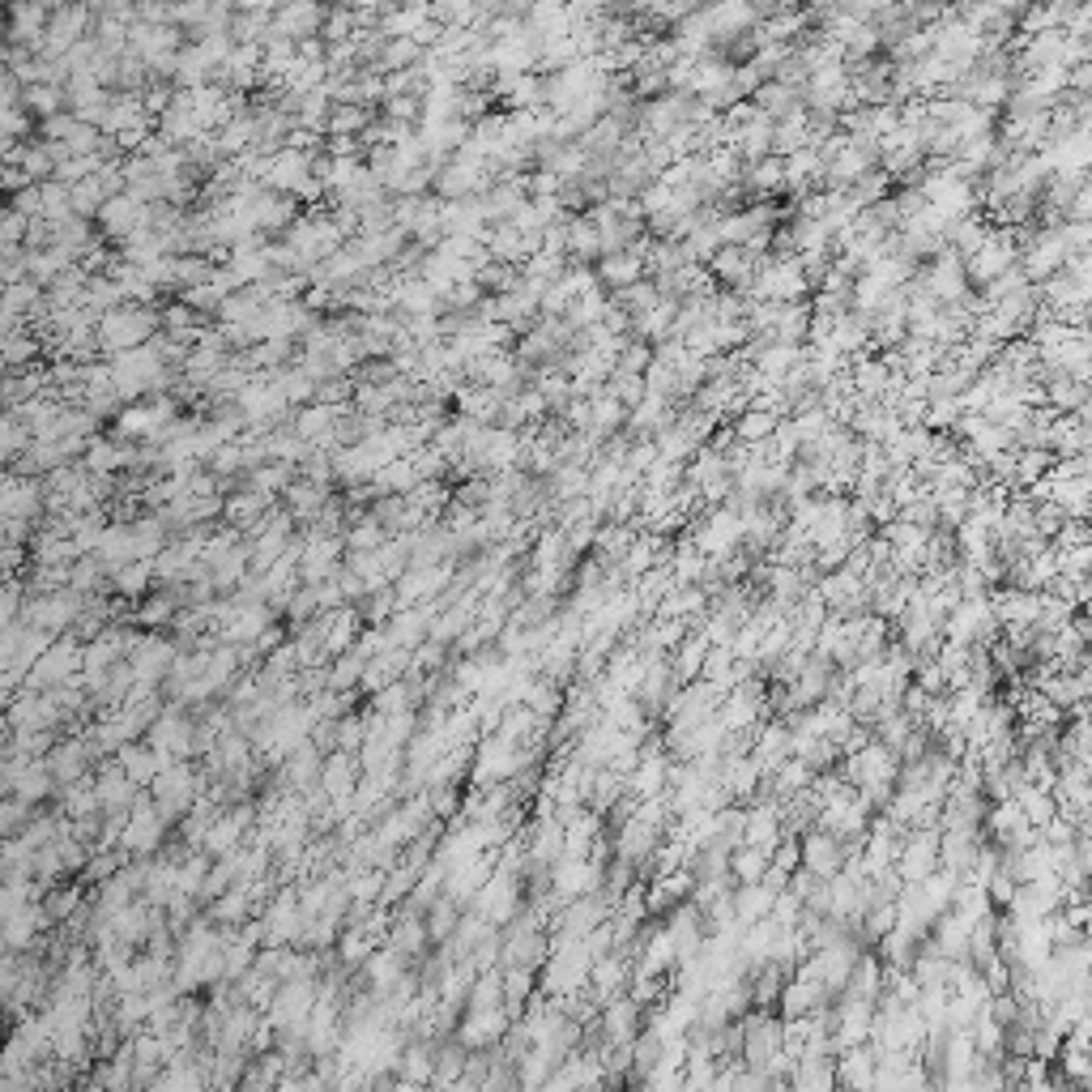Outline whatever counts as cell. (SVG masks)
<instances>
[{
	"mask_svg": "<svg viewBox=\"0 0 1092 1092\" xmlns=\"http://www.w3.org/2000/svg\"><path fill=\"white\" fill-rule=\"evenodd\" d=\"M679 649H682V653L675 658V679L687 682V679H696V675H704V658H708V645H704V640L696 636V640H687V645L679 640Z\"/></svg>",
	"mask_w": 1092,
	"mask_h": 1092,
	"instance_id": "bcb514c9",
	"label": "cell"
},
{
	"mask_svg": "<svg viewBox=\"0 0 1092 1092\" xmlns=\"http://www.w3.org/2000/svg\"><path fill=\"white\" fill-rule=\"evenodd\" d=\"M871 1054L867 1050H854V1054H845L841 1063H836V1080L841 1084H875V1071H871Z\"/></svg>",
	"mask_w": 1092,
	"mask_h": 1092,
	"instance_id": "f6af8a7d",
	"label": "cell"
},
{
	"mask_svg": "<svg viewBox=\"0 0 1092 1092\" xmlns=\"http://www.w3.org/2000/svg\"><path fill=\"white\" fill-rule=\"evenodd\" d=\"M81 887L77 884H61V887H48V896H43V909H48V918L61 926V922H68L77 909H81Z\"/></svg>",
	"mask_w": 1092,
	"mask_h": 1092,
	"instance_id": "60d3db41",
	"label": "cell"
},
{
	"mask_svg": "<svg viewBox=\"0 0 1092 1092\" xmlns=\"http://www.w3.org/2000/svg\"><path fill=\"white\" fill-rule=\"evenodd\" d=\"M550 887L559 900H576L585 892L602 887V862L598 858H559L550 867Z\"/></svg>",
	"mask_w": 1092,
	"mask_h": 1092,
	"instance_id": "5bb4252c",
	"label": "cell"
},
{
	"mask_svg": "<svg viewBox=\"0 0 1092 1092\" xmlns=\"http://www.w3.org/2000/svg\"><path fill=\"white\" fill-rule=\"evenodd\" d=\"M273 380H277V389L286 393V402H290V406H308V402L316 398V385H321L308 367H277V372H273Z\"/></svg>",
	"mask_w": 1092,
	"mask_h": 1092,
	"instance_id": "74e56055",
	"label": "cell"
},
{
	"mask_svg": "<svg viewBox=\"0 0 1092 1092\" xmlns=\"http://www.w3.org/2000/svg\"><path fill=\"white\" fill-rule=\"evenodd\" d=\"M568 252L576 261H589V257H602V235H598V222L585 213V218H572L568 222Z\"/></svg>",
	"mask_w": 1092,
	"mask_h": 1092,
	"instance_id": "ab89813d",
	"label": "cell"
},
{
	"mask_svg": "<svg viewBox=\"0 0 1092 1092\" xmlns=\"http://www.w3.org/2000/svg\"><path fill=\"white\" fill-rule=\"evenodd\" d=\"M22 103H26V112H30L35 120H48V116L68 112V90L65 86H56V81H39V86H26Z\"/></svg>",
	"mask_w": 1092,
	"mask_h": 1092,
	"instance_id": "d6a6232c",
	"label": "cell"
},
{
	"mask_svg": "<svg viewBox=\"0 0 1092 1092\" xmlns=\"http://www.w3.org/2000/svg\"><path fill=\"white\" fill-rule=\"evenodd\" d=\"M658 538H636V543L627 546V555L619 559V568L627 572V576H645L653 563H658Z\"/></svg>",
	"mask_w": 1092,
	"mask_h": 1092,
	"instance_id": "ee69618b",
	"label": "cell"
},
{
	"mask_svg": "<svg viewBox=\"0 0 1092 1092\" xmlns=\"http://www.w3.org/2000/svg\"><path fill=\"white\" fill-rule=\"evenodd\" d=\"M94 785H99L103 811H129V807L136 803V794H141V785H136L133 777L125 772V764H120V759H103V768H99Z\"/></svg>",
	"mask_w": 1092,
	"mask_h": 1092,
	"instance_id": "ac0fdd59",
	"label": "cell"
},
{
	"mask_svg": "<svg viewBox=\"0 0 1092 1092\" xmlns=\"http://www.w3.org/2000/svg\"><path fill=\"white\" fill-rule=\"evenodd\" d=\"M30 444H35V431L26 427V418H22L17 410H9V414H4V457H9V466H13Z\"/></svg>",
	"mask_w": 1092,
	"mask_h": 1092,
	"instance_id": "b9f144b4",
	"label": "cell"
},
{
	"mask_svg": "<svg viewBox=\"0 0 1092 1092\" xmlns=\"http://www.w3.org/2000/svg\"><path fill=\"white\" fill-rule=\"evenodd\" d=\"M86 666V640H77L73 632H65L26 675V687L30 691H48V687H61V682H73Z\"/></svg>",
	"mask_w": 1092,
	"mask_h": 1092,
	"instance_id": "277c9868",
	"label": "cell"
},
{
	"mask_svg": "<svg viewBox=\"0 0 1092 1092\" xmlns=\"http://www.w3.org/2000/svg\"><path fill=\"white\" fill-rule=\"evenodd\" d=\"M363 781V764H359V751H334L325 755V768H321V790L329 803H338V811H350L354 803V790Z\"/></svg>",
	"mask_w": 1092,
	"mask_h": 1092,
	"instance_id": "30bf717a",
	"label": "cell"
},
{
	"mask_svg": "<svg viewBox=\"0 0 1092 1092\" xmlns=\"http://www.w3.org/2000/svg\"><path fill=\"white\" fill-rule=\"evenodd\" d=\"M99 231L107 235V239H116V244H125V239H133L136 231H145L150 226V202H141L133 197L129 188L125 193H116V197H107V205L99 209Z\"/></svg>",
	"mask_w": 1092,
	"mask_h": 1092,
	"instance_id": "9c48e42d",
	"label": "cell"
},
{
	"mask_svg": "<svg viewBox=\"0 0 1092 1092\" xmlns=\"http://www.w3.org/2000/svg\"><path fill=\"white\" fill-rule=\"evenodd\" d=\"M150 581H158L154 559H133V563L112 568V589H116L125 602H141V598L150 594Z\"/></svg>",
	"mask_w": 1092,
	"mask_h": 1092,
	"instance_id": "83f0119b",
	"label": "cell"
},
{
	"mask_svg": "<svg viewBox=\"0 0 1092 1092\" xmlns=\"http://www.w3.org/2000/svg\"><path fill=\"white\" fill-rule=\"evenodd\" d=\"M627 785H632L636 798H658L662 785H666V759H662L658 751H645L640 764L627 772Z\"/></svg>",
	"mask_w": 1092,
	"mask_h": 1092,
	"instance_id": "4dcf8cb0",
	"label": "cell"
},
{
	"mask_svg": "<svg viewBox=\"0 0 1092 1092\" xmlns=\"http://www.w3.org/2000/svg\"><path fill=\"white\" fill-rule=\"evenodd\" d=\"M99 759L90 755L86 748V739L77 734V739H61L56 748L48 751V768H52V777H56V785H73V781H81V777H90V768H94Z\"/></svg>",
	"mask_w": 1092,
	"mask_h": 1092,
	"instance_id": "2e32d148",
	"label": "cell"
},
{
	"mask_svg": "<svg viewBox=\"0 0 1092 1092\" xmlns=\"http://www.w3.org/2000/svg\"><path fill=\"white\" fill-rule=\"evenodd\" d=\"M202 785H205V772H197L188 759H171L158 777H154V785H150V798H154V807L162 811L167 823H180V819L188 816L193 807H197V798H202Z\"/></svg>",
	"mask_w": 1092,
	"mask_h": 1092,
	"instance_id": "3957f363",
	"label": "cell"
},
{
	"mask_svg": "<svg viewBox=\"0 0 1092 1092\" xmlns=\"http://www.w3.org/2000/svg\"><path fill=\"white\" fill-rule=\"evenodd\" d=\"M43 504H48V482L26 478V474H9L4 495H0L4 521H39V517H43Z\"/></svg>",
	"mask_w": 1092,
	"mask_h": 1092,
	"instance_id": "4fadbf2b",
	"label": "cell"
},
{
	"mask_svg": "<svg viewBox=\"0 0 1092 1092\" xmlns=\"http://www.w3.org/2000/svg\"><path fill=\"white\" fill-rule=\"evenodd\" d=\"M632 543H636V534H632L627 525H607V530H598V550H602V559H623Z\"/></svg>",
	"mask_w": 1092,
	"mask_h": 1092,
	"instance_id": "f907efd6",
	"label": "cell"
},
{
	"mask_svg": "<svg viewBox=\"0 0 1092 1092\" xmlns=\"http://www.w3.org/2000/svg\"><path fill=\"white\" fill-rule=\"evenodd\" d=\"M768 431H777V414H764V410H755V414H743V422H739V435L743 440H764Z\"/></svg>",
	"mask_w": 1092,
	"mask_h": 1092,
	"instance_id": "db71d44e",
	"label": "cell"
},
{
	"mask_svg": "<svg viewBox=\"0 0 1092 1092\" xmlns=\"http://www.w3.org/2000/svg\"><path fill=\"white\" fill-rule=\"evenodd\" d=\"M640 273H645V248H619L611 257H602V265H598V277L614 290L640 282Z\"/></svg>",
	"mask_w": 1092,
	"mask_h": 1092,
	"instance_id": "f1b7e54d",
	"label": "cell"
},
{
	"mask_svg": "<svg viewBox=\"0 0 1092 1092\" xmlns=\"http://www.w3.org/2000/svg\"><path fill=\"white\" fill-rule=\"evenodd\" d=\"M636 1016H640V1003L632 994H619L611 1003H602V1037H607V1045H632L636 1041Z\"/></svg>",
	"mask_w": 1092,
	"mask_h": 1092,
	"instance_id": "44dd1931",
	"label": "cell"
},
{
	"mask_svg": "<svg viewBox=\"0 0 1092 1092\" xmlns=\"http://www.w3.org/2000/svg\"><path fill=\"white\" fill-rule=\"evenodd\" d=\"M162 329V316L150 308V303H120L112 312H103L99 321V346L107 354H120V350H133V346H145V341L158 338Z\"/></svg>",
	"mask_w": 1092,
	"mask_h": 1092,
	"instance_id": "7a4b0ae2",
	"label": "cell"
},
{
	"mask_svg": "<svg viewBox=\"0 0 1092 1092\" xmlns=\"http://www.w3.org/2000/svg\"><path fill=\"white\" fill-rule=\"evenodd\" d=\"M257 913V905H252V892H248V884H235V887H226L222 896H213L209 900V922H218V926H239V922H248Z\"/></svg>",
	"mask_w": 1092,
	"mask_h": 1092,
	"instance_id": "4316f807",
	"label": "cell"
},
{
	"mask_svg": "<svg viewBox=\"0 0 1092 1092\" xmlns=\"http://www.w3.org/2000/svg\"><path fill=\"white\" fill-rule=\"evenodd\" d=\"M713 273H717V277H730V282L748 277V273H751V252H739V244L722 248V252L713 257ZM748 282H751V277H748Z\"/></svg>",
	"mask_w": 1092,
	"mask_h": 1092,
	"instance_id": "c3c4849f",
	"label": "cell"
},
{
	"mask_svg": "<svg viewBox=\"0 0 1092 1092\" xmlns=\"http://www.w3.org/2000/svg\"><path fill=\"white\" fill-rule=\"evenodd\" d=\"M627 977H632V968H627V955H598L594 960V973H589V990L598 994V1003H611L619 999L623 990H627Z\"/></svg>",
	"mask_w": 1092,
	"mask_h": 1092,
	"instance_id": "7402d4cb",
	"label": "cell"
},
{
	"mask_svg": "<svg viewBox=\"0 0 1092 1092\" xmlns=\"http://www.w3.org/2000/svg\"><path fill=\"white\" fill-rule=\"evenodd\" d=\"M422 61V43L414 39V35H385V43H380V56H376V68L380 73H393V68H414Z\"/></svg>",
	"mask_w": 1092,
	"mask_h": 1092,
	"instance_id": "e575fe53",
	"label": "cell"
},
{
	"mask_svg": "<svg viewBox=\"0 0 1092 1092\" xmlns=\"http://www.w3.org/2000/svg\"><path fill=\"white\" fill-rule=\"evenodd\" d=\"M94 35V13H90V4L86 0H73V4H61L56 13H52V22H48V56H68L81 39H90Z\"/></svg>",
	"mask_w": 1092,
	"mask_h": 1092,
	"instance_id": "ba28073f",
	"label": "cell"
},
{
	"mask_svg": "<svg viewBox=\"0 0 1092 1092\" xmlns=\"http://www.w3.org/2000/svg\"><path fill=\"white\" fill-rule=\"evenodd\" d=\"M367 743V713H350L338 722V748L341 751H363Z\"/></svg>",
	"mask_w": 1092,
	"mask_h": 1092,
	"instance_id": "681fc988",
	"label": "cell"
},
{
	"mask_svg": "<svg viewBox=\"0 0 1092 1092\" xmlns=\"http://www.w3.org/2000/svg\"><path fill=\"white\" fill-rule=\"evenodd\" d=\"M35 816H39L35 803H26V798H17V794H4V807H0V828H4V836H22Z\"/></svg>",
	"mask_w": 1092,
	"mask_h": 1092,
	"instance_id": "7bdbcfd3",
	"label": "cell"
},
{
	"mask_svg": "<svg viewBox=\"0 0 1092 1092\" xmlns=\"http://www.w3.org/2000/svg\"><path fill=\"white\" fill-rule=\"evenodd\" d=\"M372 125H376V120H372V107H363V103H334V107H329V125H325V133L329 136H363Z\"/></svg>",
	"mask_w": 1092,
	"mask_h": 1092,
	"instance_id": "836d02e7",
	"label": "cell"
},
{
	"mask_svg": "<svg viewBox=\"0 0 1092 1092\" xmlns=\"http://www.w3.org/2000/svg\"><path fill=\"white\" fill-rule=\"evenodd\" d=\"M35 354H39L35 329H30V334H22V329L4 334V363H9V367H26V363H35Z\"/></svg>",
	"mask_w": 1092,
	"mask_h": 1092,
	"instance_id": "7dc6e473",
	"label": "cell"
},
{
	"mask_svg": "<svg viewBox=\"0 0 1092 1092\" xmlns=\"http://www.w3.org/2000/svg\"><path fill=\"white\" fill-rule=\"evenodd\" d=\"M363 977H367V986H372L376 994H389V990L406 977V955L385 944L380 952H372L367 960H363Z\"/></svg>",
	"mask_w": 1092,
	"mask_h": 1092,
	"instance_id": "cb8c5ba5",
	"label": "cell"
},
{
	"mask_svg": "<svg viewBox=\"0 0 1092 1092\" xmlns=\"http://www.w3.org/2000/svg\"><path fill=\"white\" fill-rule=\"evenodd\" d=\"M56 794H61V811H65L68 819L99 816V811H103V798H99L94 777H81V781H73V785H61Z\"/></svg>",
	"mask_w": 1092,
	"mask_h": 1092,
	"instance_id": "1f68e13d",
	"label": "cell"
},
{
	"mask_svg": "<svg viewBox=\"0 0 1092 1092\" xmlns=\"http://www.w3.org/2000/svg\"><path fill=\"white\" fill-rule=\"evenodd\" d=\"M112 585V568L90 550V555H77V563H73V589L77 594H103Z\"/></svg>",
	"mask_w": 1092,
	"mask_h": 1092,
	"instance_id": "8d00e7d4",
	"label": "cell"
},
{
	"mask_svg": "<svg viewBox=\"0 0 1092 1092\" xmlns=\"http://www.w3.org/2000/svg\"><path fill=\"white\" fill-rule=\"evenodd\" d=\"M252 823H257V807L244 798L239 807H222V816L213 819V828H209V836H205V854L209 858H222V854H231V849H239L244 845V836L252 832Z\"/></svg>",
	"mask_w": 1092,
	"mask_h": 1092,
	"instance_id": "7c38bea8",
	"label": "cell"
},
{
	"mask_svg": "<svg viewBox=\"0 0 1092 1092\" xmlns=\"http://www.w3.org/2000/svg\"><path fill=\"white\" fill-rule=\"evenodd\" d=\"M107 568H120V563H133L136 559V525L133 521H116V525H107V534H103V543L94 550Z\"/></svg>",
	"mask_w": 1092,
	"mask_h": 1092,
	"instance_id": "f546056e",
	"label": "cell"
},
{
	"mask_svg": "<svg viewBox=\"0 0 1092 1092\" xmlns=\"http://www.w3.org/2000/svg\"><path fill=\"white\" fill-rule=\"evenodd\" d=\"M457 922H461V905L448 892L427 905V935H431V944H448L453 931H457Z\"/></svg>",
	"mask_w": 1092,
	"mask_h": 1092,
	"instance_id": "d590c367",
	"label": "cell"
},
{
	"mask_svg": "<svg viewBox=\"0 0 1092 1092\" xmlns=\"http://www.w3.org/2000/svg\"><path fill=\"white\" fill-rule=\"evenodd\" d=\"M277 645H286V640H282V627H277V623H273V627H265V632H261V636L252 640V649H257V653H273Z\"/></svg>",
	"mask_w": 1092,
	"mask_h": 1092,
	"instance_id": "9f6ffc18",
	"label": "cell"
},
{
	"mask_svg": "<svg viewBox=\"0 0 1092 1092\" xmlns=\"http://www.w3.org/2000/svg\"><path fill=\"white\" fill-rule=\"evenodd\" d=\"M167 828H171V823H167L162 811L154 807L150 790H141V794H136V803L129 807V823H125V832H120V849H125V854H133V858H150V854H158V849H162Z\"/></svg>",
	"mask_w": 1092,
	"mask_h": 1092,
	"instance_id": "8992f818",
	"label": "cell"
},
{
	"mask_svg": "<svg viewBox=\"0 0 1092 1092\" xmlns=\"http://www.w3.org/2000/svg\"><path fill=\"white\" fill-rule=\"evenodd\" d=\"M431 1076H435V1045L427 1037L406 1041L398 1058V1084H431Z\"/></svg>",
	"mask_w": 1092,
	"mask_h": 1092,
	"instance_id": "d4e9b609",
	"label": "cell"
},
{
	"mask_svg": "<svg viewBox=\"0 0 1092 1092\" xmlns=\"http://www.w3.org/2000/svg\"><path fill=\"white\" fill-rule=\"evenodd\" d=\"M900 880L905 884H922V880H931L935 875V867H939V841L926 832V836H913L909 845H900Z\"/></svg>",
	"mask_w": 1092,
	"mask_h": 1092,
	"instance_id": "ffe728a7",
	"label": "cell"
},
{
	"mask_svg": "<svg viewBox=\"0 0 1092 1092\" xmlns=\"http://www.w3.org/2000/svg\"><path fill=\"white\" fill-rule=\"evenodd\" d=\"M849 862V854L841 849V841H836V832H828V828H819L811 832L807 841H803V867L819 875V880H832L841 867Z\"/></svg>",
	"mask_w": 1092,
	"mask_h": 1092,
	"instance_id": "d6986e66",
	"label": "cell"
},
{
	"mask_svg": "<svg viewBox=\"0 0 1092 1092\" xmlns=\"http://www.w3.org/2000/svg\"><path fill=\"white\" fill-rule=\"evenodd\" d=\"M226 944H231L226 926L197 918L176 944V990L197 994L205 986H218L226 977Z\"/></svg>",
	"mask_w": 1092,
	"mask_h": 1092,
	"instance_id": "6da1fadb",
	"label": "cell"
},
{
	"mask_svg": "<svg viewBox=\"0 0 1092 1092\" xmlns=\"http://www.w3.org/2000/svg\"><path fill=\"white\" fill-rule=\"evenodd\" d=\"M270 508H273V495L257 491V486H239V491H231V495H226L222 517H226L235 530H248V525H252V521H261Z\"/></svg>",
	"mask_w": 1092,
	"mask_h": 1092,
	"instance_id": "484cf974",
	"label": "cell"
},
{
	"mask_svg": "<svg viewBox=\"0 0 1092 1092\" xmlns=\"http://www.w3.org/2000/svg\"><path fill=\"white\" fill-rule=\"evenodd\" d=\"M321 768H325V751H321V743H316V739H303L299 748L282 759V781H286L295 794H312V790H321Z\"/></svg>",
	"mask_w": 1092,
	"mask_h": 1092,
	"instance_id": "9a60e30c",
	"label": "cell"
},
{
	"mask_svg": "<svg viewBox=\"0 0 1092 1092\" xmlns=\"http://www.w3.org/2000/svg\"><path fill=\"white\" fill-rule=\"evenodd\" d=\"M30 222H35V218H26V213H17V209L4 213V252H22V244H26V235H30Z\"/></svg>",
	"mask_w": 1092,
	"mask_h": 1092,
	"instance_id": "816d5d0a",
	"label": "cell"
},
{
	"mask_svg": "<svg viewBox=\"0 0 1092 1092\" xmlns=\"http://www.w3.org/2000/svg\"><path fill=\"white\" fill-rule=\"evenodd\" d=\"M26 563V546L22 543H4V568H9V576H17V568Z\"/></svg>",
	"mask_w": 1092,
	"mask_h": 1092,
	"instance_id": "6f0895ef",
	"label": "cell"
},
{
	"mask_svg": "<svg viewBox=\"0 0 1092 1092\" xmlns=\"http://www.w3.org/2000/svg\"><path fill=\"white\" fill-rule=\"evenodd\" d=\"M325 17H329V9L321 0H282L273 9V30L282 39L303 43V39H316L325 30Z\"/></svg>",
	"mask_w": 1092,
	"mask_h": 1092,
	"instance_id": "8fae6325",
	"label": "cell"
},
{
	"mask_svg": "<svg viewBox=\"0 0 1092 1092\" xmlns=\"http://www.w3.org/2000/svg\"><path fill=\"white\" fill-rule=\"evenodd\" d=\"M116 759L125 764V772L133 777V781H136V785H141V790H150V785H154V777H158V772H162V768L171 764V755L154 751V748H150V743L141 748L136 739H133V743H125V748L116 751Z\"/></svg>",
	"mask_w": 1092,
	"mask_h": 1092,
	"instance_id": "603a6c76",
	"label": "cell"
},
{
	"mask_svg": "<svg viewBox=\"0 0 1092 1092\" xmlns=\"http://www.w3.org/2000/svg\"><path fill=\"white\" fill-rule=\"evenodd\" d=\"M9 197H13L9 209L26 213V218H43V184H26L22 193H9Z\"/></svg>",
	"mask_w": 1092,
	"mask_h": 1092,
	"instance_id": "11a10c76",
	"label": "cell"
},
{
	"mask_svg": "<svg viewBox=\"0 0 1092 1092\" xmlns=\"http://www.w3.org/2000/svg\"><path fill=\"white\" fill-rule=\"evenodd\" d=\"M265 948H290V944H303V926H308V918H303V900H299V892L295 887H282L277 896H273V905L265 909Z\"/></svg>",
	"mask_w": 1092,
	"mask_h": 1092,
	"instance_id": "52a82bcc",
	"label": "cell"
},
{
	"mask_svg": "<svg viewBox=\"0 0 1092 1092\" xmlns=\"http://www.w3.org/2000/svg\"><path fill=\"white\" fill-rule=\"evenodd\" d=\"M282 495H286V512H290L299 525H316V517H321V512L329 508V499H334L329 486L316 482V478H295Z\"/></svg>",
	"mask_w": 1092,
	"mask_h": 1092,
	"instance_id": "e0dca14e",
	"label": "cell"
},
{
	"mask_svg": "<svg viewBox=\"0 0 1092 1092\" xmlns=\"http://www.w3.org/2000/svg\"><path fill=\"white\" fill-rule=\"evenodd\" d=\"M188 704H167L158 717H154V726L145 730V743L154 751H162V755H171V759H193L197 755V722L184 713Z\"/></svg>",
	"mask_w": 1092,
	"mask_h": 1092,
	"instance_id": "5b68a950",
	"label": "cell"
},
{
	"mask_svg": "<svg viewBox=\"0 0 1092 1092\" xmlns=\"http://www.w3.org/2000/svg\"><path fill=\"white\" fill-rule=\"evenodd\" d=\"M751 184H755V188H777V184H785V162H781V158H759L755 171H751Z\"/></svg>",
	"mask_w": 1092,
	"mask_h": 1092,
	"instance_id": "f5cc1de1",
	"label": "cell"
},
{
	"mask_svg": "<svg viewBox=\"0 0 1092 1092\" xmlns=\"http://www.w3.org/2000/svg\"><path fill=\"white\" fill-rule=\"evenodd\" d=\"M393 534L372 517V508L363 512V517H354L350 525H346V550H380V546L389 543Z\"/></svg>",
	"mask_w": 1092,
	"mask_h": 1092,
	"instance_id": "f35d334b",
	"label": "cell"
}]
</instances>
